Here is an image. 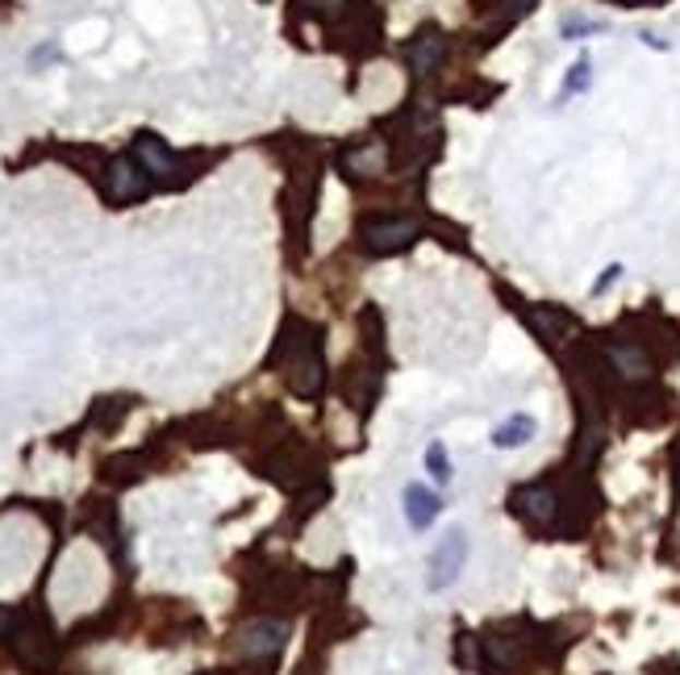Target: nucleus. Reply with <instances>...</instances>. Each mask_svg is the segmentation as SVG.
<instances>
[{
	"instance_id": "6",
	"label": "nucleus",
	"mask_w": 680,
	"mask_h": 675,
	"mask_svg": "<svg viewBox=\"0 0 680 675\" xmlns=\"http://www.w3.org/2000/svg\"><path fill=\"white\" fill-rule=\"evenodd\" d=\"M151 192V176L142 171V164L134 155H121L114 164H105V196L114 205H130V201H142Z\"/></svg>"
},
{
	"instance_id": "2",
	"label": "nucleus",
	"mask_w": 680,
	"mask_h": 675,
	"mask_svg": "<svg viewBox=\"0 0 680 675\" xmlns=\"http://www.w3.org/2000/svg\"><path fill=\"white\" fill-rule=\"evenodd\" d=\"M418 233H422V221H418V217H372V221L359 226V246L375 258L401 255V251L414 246Z\"/></svg>"
},
{
	"instance_id": "13",
	"label": "nucleus",
	"mask_w": 680,
	"mask_h": 675,
	"mask_svg": "<svg viewBox=\"0 0 680 675\" xmlns=\"http://www.w3.org/2000/svg\"><path fill=\"white\" fill-rule=\"evenodd\" d=\"M535 434H539V421L530 418V413H514V418H505L493 430V446L497 450H517V446L530 443Z\"/></svg>"
},
{
	"instance_id": "10",
	"label": "nucleus",
	"mask_w": 680,
	"mask_h": 675,
	"mask_svg": "<svg viewBox=\"0 0 680 675\" xmlns=\"http://www.w3.org/2000/svg\"><path fill=\"white\" fill-rule=\"evenodd\" d=\"M517 313H522V322L535 329L542 342H563L576 329V317L556 309V304H530V309H517Z\"/></svg>"
},
{
	"instance_id": "7",
	"label": "nucleus",
	"mask_w": 680,
	"mask_h": 675,
	"mask_svg": "<svg viewBox=\"0 0 680 675\" xmlns=\"http://www.w3.org/2000/svg\"><path fill=\"white\" fill-rule=\"evenodd\" d=\"M464 559H468V538L460 534V530H451V534L439 542V551L430 555V576H426V588H430V592H446L451 583L460 580Z\"/></svg>"
},
{
	"instance_id": "4",
	"label": "nucleus",
	"mask_w": 680,
	"mask_h": 675,
	"mask_svg": "<svg viewBox=\"0 0 680 675\" xmlns=\"http://www.w3.org/2000/svg\"><path fill=\"white\" fill-rule=\"evenodd\" d=\"M13 654H17V663L29 667V672H47L50 663H55V638H50V626H43L38 617H17Z\"/></svg>"
},
{
	"instance_id": "19",
	"label": "nucleus",
	"mask_w": 680,
	"mask_h": 675,
	"mask_svg": "<svg viewBox=\"0 0 680 675\" xmlns=\"http://www.w3.org/2000/svg\"><path fill=\"white\" fill-rule=\"evenodd\" d=\"M593 29H601V25L585 22V17H568L563 22V38H581V34H593Z\"/></svg>"
},
{
	"instance_id": "3",
	"label": "nucleus",
	"mask_w": 680,
	"mask_h": 675,
	"mask_svg": "<svg viewBox=\"0 0 680 675\" xmlns=\"http://www.w3.org/2000/svg\"><path fill=\"white\" fill-rule=\"evenodd\" d=\"M134 159H139L142 171H146L155 184H164V188H180V184H188V176H192L184 155L167 150L155 134H139V138H134Z\"/></svg>"
},
{
	"instance_id": "18",
	"label": "nucleus",
	"mask_w": 680,
	"mask_h": 675,
	"mask_svg": "<svg viewBox=\"0 0 680 675\" xmlns=\"http://www.w3.org/2000/svg\"><path fill=\"white\" fill-rule=\"evenodd\" d=\"M588 80H593V68H588V59H581V63L572 68V75L563 80V93H585Z\"/></svg>"
},
{
	"instance_id": "12",
	"label": "nucleus",
	"mask_w": 680,
	"mask_h": 675,
	"mask_svg": "<svg viewBox=\"0 0 680 675\" xmlns=\"http://www.w3.org/2000/svg\"><path fill=\"white\" fill-rule=\"evenodd\" d=\"M606 363H610V372H618L627 384H647V379H652V359H647V350L634 347V342H610V347H606Z\"/></svg>"
},
{
	"instance_id": "22",
	"label": "nucleus",
	"mask_w": 680,
	"mask_h": 675,
	"mask_svg": "<svg viewBox=\"0 0 680 675\" xmlns=\"http://www.w3.org/2000/svg\"><path fill=\"white\" fill-rule=\"evenodd\" d=\"M618 276H622V267H610V272H606V276L597 280V292H601V288H610V284L618 280Z\"/></svg>"
},
{
	"instance_id": "5",
	"label": "nucleus",
	"mask_w": 680,
	"mask_h": 675,
	"mask_svg": "<svg viewBox=\"0 0 680 675\" xmlns=\"http://www.w3.org/2000/svg\"><path fill=\"white\" fill-rule=\"evenodd\" d=\"M284 642H288V626L272 622V617H259V622H251L238 634V651L247 654L251 663H263V667H272L281 659Z\"/></svg>"
},
{
	"instance_id": "17",
	"label": "nucleus",
	"mask_w": 680,
	"mask_h": 675,
	"mask_svg": "<svg viewBox=\"0 0 680 675\" xmlns=\"http://www.w3.org/2000/svg\"><path fill=\"white\" fill-rule=\"evenodd\" d=\"M380 159H384V150H380V146H359V150H351V155H347V159H343V167H347V171H363V167H380Z\"/></svg>"
},
{
	"instance_id": "14",
	"label": "nucleus",
	"mask_w": 680,
	"mask_h": 675,
	"mask_svg": "<svg viewBox=\"0 0 680 675\" xmlns=\"http://www.w3.org/2000/svg\"><path fill=\"white\" fill-rule=\"evenodd\" d=\"M142 471H146L142 455H114V459L100 463V475L109 484H134V480H142Z\"/></svg>"
},
{
	"instance_id": "15",
	"label": "nucleus",
	"mask_w": 680,
	"mask_h": 675,
	"mask_svg": "<svg viewBox=\"0 0 680 675\" xmlns=\"http://www.w3.org/2000/svg\"><path fill=\"white\" fill-rule=\"evenodd\" d=\"M126 413H130V396H109V400H96L93 405L88 425H96V430H118Z\"/></svg>"
},
{
	"instance_id": "11",
	"label": "nucleus",
	"mask_w": 680,
	"mask_h": 675,
	"mask_svg": "<svg viewBox=\"0 0 680 675\" xmlns=\"http://www.w3.org/2000/svg\"><path fill=\"white\" fill-rule=\"evenodd\" d=\"M401 501H405V521H409V530H430V526L439 521V513H443V496L434 489H426V484H405Z\"/></svg>"
},
{
	"instance_id": "24",
	"label": "nucleus",
	"mask_w": 680,
	"mask_h": 675,
	"mask_svg": "<svg viewBox=\"0 0 680 675\" xmlns=\"http://www.w3.org/2000/svg\"><path fill=\"white\" fill-rule=\"evenodd\" d=\"M677 492H680V463H677Z\"/></svg>"
},
{
	"instance_id": "9",
	"label": "nucleus",
	"mask_w": 680,
	"mask_h": 675,
	"mask_svg": "<svg viewBox=\"0 0 680 675\" xmlns=\"http://www.w3.org/2000/svg\"><path fill=\"white\" fill-rule=\"evenodd\" d=\"M510 505L522 521H530V526H551L556 517H560V496L547 489V484H526V489H517L510 496Z\"/></svg>"
},
{
	"instance_id": "21",
	"label": "nucleus",
	"mask_w": 680,
	"mask_h": 675,
	"mask_svg": "<svg viewBox=\"0 0 680 675\" xmlns=\"http://www.w3.org/2000/svg\"><path fill=\"white\" fill-rule=\"evenodd\" d=\"M9 629H17V617H13V613H9V608H0V638H4V634H9Z\"/></svg>"
},
{
	"instance_id": "1",
	"label": "nucleus",
	"mask_w": 680,
	"mask_h": 675,
	"mask_svg": "<svg viewBox=\"0 0 680 675\" xmlns=\"http://www.w3.org/2000/svg\"><path fill=\"white\" fill-rule=\"evenodd\" d=\"M272 367H281L288 388L301 396V400H313V396L326 388V359H322V334L318 326H309L306 317L288 313L281 326V338L272 347Z\"/></svg>"
},
{
	"instance_id": "8",
	"label": "nucleus",
	"mask_w": 680,
	"mask_h": 675,
	"mask_svg": "<svg viewBox=\"0 0 680 675\" xmlns=\"http://www.w3.org/2000/svg\"><path fill=\"white\" fill-rule=\"evenodd\" d=\"M405 59H409V71H414V75H434V71H439V63L446 59L443 29H439V25H422V29L409 38Z\"/></svg>"
},
{
	"instance_id": "20",
	"label": "nucleus",
	"mask_w": 680,
	"mask_h": 675,
	"mask_svg": "<svg viewBox=\"0 0 680 675\" xmlns=\"http://www.w3.org/2000/svg\"><path fill=\"white\" fill-rule=\"evenodd\" d=\"M535 9V0H510V13H505V25L517 22V17H526Z\"/></svg>"
},
{
	"instance_id": "16",
	"label": "nucleus",
	"mask_w": 680,
	"mask_h": 675,
	"mask_svg": "<svg viewBox=\"0 0 680 675\" xmlns=\"http://www.w3.org/2000/svg\"><path fill=\"white\" fill-rule=\"evenodd\" d=\"M426 471L434 484H446L451 480V463H446V446L443 443H430L426 446Z\"/></svg>"
},
{
	"instance_id": "23",
	"label": "nucleus",
	"mask_w": 680,
	"mask_h": 675,
	"mask_svg": "<svg viewBox=\"0 0 680 675\" xmlns=\"http://www.w3.org/2000/svg\"><path fill=\"white\" fill-rule=\"evenodd\" d=\"M618 4H656V0H618Z\"/></svg>"
}]
</instances>
